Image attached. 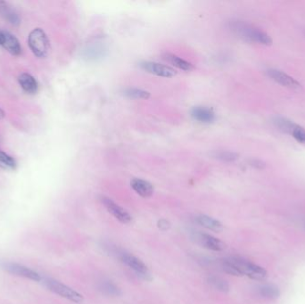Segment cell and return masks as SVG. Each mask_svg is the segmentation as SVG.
<instances>
[{
    "instance_id": "1",
    "label": "cell",
    "mask_w": 305,
    "mask_h": 304,
    "mask_svg": "<svg viewBox=\"0 0 305 304\" xmlns=\"http://www.w3.org/2000/svg\"><path fill=\"white\" fill-rule=\"evenodd\" d=\"M231 30L246 41L258 43L264 46H270L272 44V38L268 34L248 23L235 22L232 23Z\"/></svg>"
},
{
    "instance_id": "2",
    "label": "cell",
    "mask_w": 305,
    "mask_h": 304,
    "mask_svg": "<svg viewBox=\"0 0 305 304\" xmlns=\"http://www.w3.org/2000/svg\"><path fill=\"white\" fill-rule=\"evenodd\" d=\"M30 49L37 57L43 58L49 51V40L41 28H35L28 36Z\"/></svg>"
},
{
    "instance_id": "3",
    "label": "cell",
    "mask_w": 305,
    "mask_h": 304,
    "mask_svg": "<svg viewBox=\"0 0 305 304\" xmlns=\"http://www.w3.org/2000/svg\"><path fill=\"white\" fill-rule=\"evenodd\" d=\"M44 284L51 292L55 293L56 295H60L65 299L69 300L75 304L83 303V295H80L77 291L74 290L61 282L52 279V278H46L44 280Z\"/></svg>"
},
{
    "instance_id": "4",
    "label": "cell",
    "mask_w": 305,
    "mask_h": 304,
    "mask_svg": "<svg viewBox=\"0 0 305 304\" xmlns=\"http://www.w3.org/2000/svg\"><path fill=\"white\" fill-rule=\"evenodd\" d=\"M237 267L240 270L242 276H246L254 280H264L267 276V272L264 267L246 261L245 259L233 257Z\"/></svg>"
},
{
    "instance_id": "5",
    "label": "cell",
    "mask_w": 305,
    "mask_h": 304,
    "mask_svg": "<svg viewBox=\"0 0 305 304\" xmlns=\"http://www.w3.org/2000/svg\"><path fill=\"white\" fill-rule=\"evenodd\" d=\"M3 268L6 271L14 275V276H22L33 281H41V276L37 272L34 271L29 267L23 266L22 264L15 263H5L3 264Z\"/></svg>"
},
{
    "instance_id": "6",
    "label": "cell",
    "mask_w": 305,
    "mask_h": 304,
    "mask_svg": "<svg viewBox=\"0 0 305 304\" xmlns=\"http://www.w3.org/2000/svg\"><path fill=\"white\" fill-rule=\"evenodd\" d=\"M141 68L148 72L149 74L156 75L158 77L162 78H172L176 76L177 72L171 66L166 65H162L157 62H143L140 64Z\"/></svg>"
},
{
    "instance_id": "7",
    "label": "cell",
    "mask_w": 305,
    "mask_h": 304,
    "mask_svg": "<svg viewBox=\"0 0 305 304\" xmlns=\"http://www.w3.org/2000/svg\"><path fill=\"white\" fill-rule=\"evenodd\" d=\"M120 260L122 263L131 268L138 276H141L144 279L150 278V274L145 263L134 255L128 253H122L120 254Z\"/></svg>"
},
{
    "instance_id": "8",
    "label": "cell",
    "mask_w": 305,
    "mask_h": 304,
    "mask_svg": "<svg viewBox=\"0 0 305 304\" xmlns=\"http://www.w3.org/2000/svg\"><path fill=\"white\" fill-rule=\"evenodd\" d=\"M101 202L103 205L107 209V212L111 213L113 216L116 218L121 223L127 224V223H130L132 220V217L129 212L124 210L123 208L120 207V205L114 203L111 199L104 196L101 198Z\"/></svg>"
},
{
    "instance_id": "9",
    "label": "cell",
    "mask_w": 305,
    "mask_h": 304,
    "mask_svg": "<svg viewBox=\"0 0 305 304\" xmlns=\"http://www.w3.org/2000/svg\"><path fill=\"white\" fill-rule=\"evenodd\" d=\"M268 77L272 78L274 81L282 85L287 88L293 89H299L301 88L300 83L296 81L295 78H292L288 74L283 73L282 71L276 69H269L267 71Z\"/></svg>"
},
{
    "instance_id": "10",
    "label": "cell",
    "mask_w": 305,
    "mask_h": 304,
    "mask_svg": "<svg viewBox=\"0 0 305 304\" xmlns=\"http://www.w3.org/2000/svg\"><path fill=\"white\" fill-rule=\"evenodd\" d=\"M193 119L201 123H212L215 120V114L212 108L206 106H196L191 111Z\"/></svg>"
},
{
    "instance_id": "11",
    "label": "cell",
    "mask_w": 305,
    "mask_h": 304,
    "mask_svg": "<svg viewBox=\"0 0 305 304\" xmlns=\"http://www.w3.org/2000/svg\"><path fill=\"white\" fill-rule=\"evenodd\" d=\"M131 188L143 198L151 197L153 193V187L151 183L142 179H133L130 182Z\"/></svg>"
},
{
    "instance_id": "12",
    "label": "cell",
    "mask_w": 305,
    "mask_h": 304,
    "mask_svg": "<svg viewBox=\"0 0 305 304\" xmlns=\"http://www.w3.org/2000/svg\"><path fill=\"white\" fill-rule=\"evenodd\" d=\"M3 36L2 46H4V48L8 51L11 55H20L22 52V46L16 37L8 32H3Z\"/></svg>"
},
{
    "instance_id": "13",
    "label": "cell",
    "mask_w": 305,
    "mask_h": 304,
    "mask_svg": "<svg viewBox=\"0 0 305 304\" xmlns=\"http://www.w3.org/2000/svg\"><path fill=\"white\" fill-rule=\"evenodd\" d=\"M0 15L8 23L17 26L21 23V19L16 11L5 1H0Z\"/></svg>"
},
{
    "instance_id": "14",
    "label": "cell",
    "mask_w": 305,
    "mask_h": 304,
    "mask_svg": "<svg viewBox=\"0 0 305 304\" xmlns=\"http://www.w3.org/2000/svg\"><path fill=\"white\" fill-rule=\"evenodd\" d=\"M199 240L204 248L214 252H221L226 247L222 241L209 234H201Z\"/></svg>"
},
{
    "instance_id": "15",
    "label": "cell",
    "mask_w": 305,
    "mask_h": 304,
    "mask_svg": "<svg viewBox=\"0 0 305 304\" xmlns=\"http://www.w3.org/2000/svg\"><path fill=\"white\" fill-rule=\"evenodd\" d=\"M162 58L166 61L167 63L171 64L172 66H174L178 69L186 71V72H190L194 69L193 65L188 62V61L182 59L181 57L177 56L176 55L171 54V53H165L162 55Z\"/></svg>"
},
{
    "instance_id": "16",
    "label": "cell",
    "mask_w": 305,
    "mask_h": 304,
    "mask_svg": "<svg viewBox=\"0 0 305 304\" xmlns=\"http://www.w3.org/2000/svg\"><path fill=\"white\" fill-rule=\"evenodd\" d=\"M196 222L200 226L205 228L208 230L214 231V232H221L223 229V226L220 221L216 219H213L212 217L201 214L196 217Z\"/></svg>"
},
{
    "instance_id": "17",
    "label": "cell",
    "mask_w": 305,
    "mask_h": 304,
    "mask_svg": "<svg viewBox=\"0 0 305 304\" xmlns=\"http://www.w3.org/2000/svg\"><path fill=\"white\" fill-rule=\"evenodd\" d=\"M19 84L25 92L33 94L38 89L37 81L30 74L24 73L19 76Z\"/></svg>"
},
{
    "instance_id": "18",
    "label": "cell",
    "mask_w": 305,
    "mask_h": 304,
    "mask_svg": "<svg viewBox=\"0 0 305 304\" xmlns=\"http://www.w3.org/2000/svg\"><path fill=\"white\" fill-rule=\"evenodd\" d=\"M222 269L224 271L232 275V276H242L240 270L237 267L234 258L233 257H229V258L223 259L222 261Z\"/></svg>"
},
{
    "instance_id": "19",
    "label": "cell",
    "mask_w": 305,
    "mask_h": 304,
    "mask_svg": "<svg viewBox=\"0 0 305 304\" xmlns=\"http://www.w3.org/2000/svg\"><path fill=\"white\" fill-rule=\"evenodd\" d=\"M207 283H208L209 286H212L215 290L223 292V293H226L229 290V286L228 282L220 276H209L207 278Z\"/></svg>"
},
{
    "instance_id": "20",
    "label": "cell",
    "mask_w": 305,
    "mask_h": 304,
    "mask_svg": "<svg viewBox=\"0 0 305 304\" xmlns=\"http://www.w3.org/2000/svg\"><path fill=\"white\" fill-rule=\"evenodd\" d=\"M259 294L264 298L274 300L278 298V296L280 295V292L278 290L277 286H272V285H266V286L260 287Z\"/></svg>"
},
{
    "instance_id": "21",
    "label": "cell",
    "mask_w": 305,
    "mask_h": 304,
    "mask_svg": "<svg viewBox=\"0 0 305 304\" xmlns=\"http://www.w3.org/2000/svg\"><path fill=\"white\" fill-rule=\"evenodd\" d=\"M16 166L17 163L13 157L0 150V167L2 169L14 171L16 169Z\"/></svg>"
},
{
    "instance_id": "22",
    "label": "cell",
    "mask_w": 305,
    "mask_h": 304,
    "mask_svg": "<svg viewBox=\"0 0 305 304\" xmlns=\"http://www.w3.org/2000/svg\"><path fill=\"white\" fill-rule=\"evenodd\" d=\"M125 95L134 99H148L150 97V93L140 88H129L125 91Z\"/></svg>"
},
{
    "instance_id": "23",
    "label": "cell",
    "mask_w": 305,
    "mask_h": 304,
    "mask_svg": "<svg viewBox=\"0 0 305 304\" xmlns=\"http://www.w3.org/2000/svg\"><path fill=\"white\" fill-rule=\"evenodd\" d=\"M101 290L106 293L107 295H113V296H117V295H120V291L117 286L113 284L111 282L107 281L104 282L102 284Z\"/></svg>"
},
{
    "instance_id": "24",
    "label": "cell",
    "mask_w": 305,
    "mask_h": 304,
    "mask_svg": "<svg viewBox=\"0 0 305 304\" xmlns=\"http://www.w3.org/2000/svg\"><path fill=\"white\" fill-rule=\"evenodd\" d=\"M215 157L224 161H234L238 159V155L236 152H229V151H222L216 153Z\"/></svg>"
},
{
    "instance_id": "25",
    "label": "cell",
    "mask_w": 305,
    "mask_h": 304,
    "mask_svg": "<svg viewBox=\"0 0 305 304\" xmlns=\"http://www.w3.org/2000/svg\"><path fill=\"white\" fill-rule=\"evenodd\" d=\"M292 136L296 138V140L300 143L305 144V129L301 128L300 126L295 125L292 129Z\"/></svg>"
},
{
    "instance_id": "26",
    "label": "cell",
    "mask_w": 305,
    "mask_h": 304,
    "mask_svg": "<svg viewBox=\"0 0 305 304\" xmlns=\"http://www.w3.org/2000/svg\"><path fill=\"white\" fill-rule=\"evenodd\" d=\"M276 123L279 129H282L286 132H291L292 129L296 125L292 123L290 120H287L286 119H277Z\"/></svg>"
},
{
    "instance_id": "27",
    "label": "cell",
    "mask_w": 305,
    "mask_h": 304,
    "mask_svg": "<svg viewBox=\"0 0 305 304\" xmlns=\"http://www.w3.org/2000/svg\"><path fill=\"white\" fill-rule=\"evenodd\" d=\"M171 227V224L169 221L166 220H161V221H158V228L161 229V230H168Z\"/></svg>"
},
{
    "instance_id": "28",
    "label": "cell",
    "mask_w": 305,
    "mask_h": 304,
    "mask_svg": "<svg viewBox=\"0 0 305 304\" xmlns=\"http://www.w3.org/2000/svg\"><path fill=\"white\" fill-rule=\"evenodd\" d=\"M250 164L256 169H259V170H263L266 166L264 161H260V160H252L250 161Z\"/></svg>"
},
{
    "instance_id": "29",
    "label": "cell",
    "mask_w": 305,
    "mask_h": 304,
    "mask_svg": "<svg viewBox=\"0 0 305 304\" xmlns=\"http://www.w3.org/2000/svg\"><path fill=\"white\" fill-rule=\"evenodd\" d=\"M5 112L0 108V120H3L5 118Z\"/></svg>"
},
{
    "instance_id": "30",
    "label": "cell",
    "mask_w": 305,
    "mask_h": 304,
    "mask_svg": "<svg viewBox=\"0 0 305 304\" xmlns=\"http://www.w3.org/2000/svg\"><path fill=\"white\" fill-rule=\"evenodd\" d=\"M3 32L0 31V46H2V43H3Z\"/></svg>"
},
{
    "instance_id": "31",
    "label": "cell",
    "mask_w": 305,
    "mask_h": 304,
    "mask_svg": "<svg viewBox=\"0 0 305 304\" xmlns=\"http://www.w3.org/2000/svg\"><path fill=\"white\" fill-rule=\"evenodd\" d=\"M1 142H2V137L0 136V143H1Z\"/></svg>"
}]
</instances>
